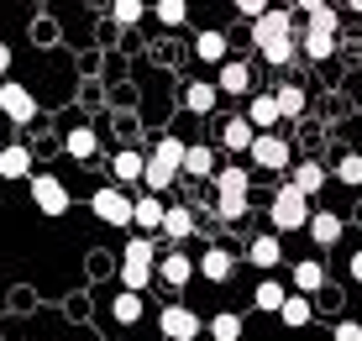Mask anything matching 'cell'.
<instances>
[{
    "mask_svg": "<svg viewBox=\"0 0 362 341\" xmlns=\"http://www.w3.org/2000/svg\"><path fill=\"white\" fill-rule=\"evenodd\" d=\"M153 273H158V242L153 236H127V247H121V289L142 294L153 284Z\"/></svg>",
    "mask_w": 362,
    "mask_h": 341,
    "instance_id": "6da1fadb",
    "label": "cell"
},
{
    "mask_svg": "<svg viewBox=\"0 0 362 341\" xmlns=\"http://www.w3.org/2000/svg\"><path fill=\"white\" fill-rule=\"evenodd\" d=\"M184 153H189V142H179V137H163V142L147 153V173H142V189L147 195H163V189L184 173Z\"/></svg>",
    "mask_w": 362,
    "mask_h": 341,
    "instance_id": "7a4b0ae2",
    "label": "cell"
},
{
    "mask_svg": "<svg viewBox=\"0 0 362 341\" xmlns=\"http://www.w3.org/2000/svg\"><path fill=\"white\" fill-rule=\"evenodd\" d=\"M294 11H305V58L310 63H320V58H331L336 53V6H320V0H305V6H294Z\"/></svg>",
    "mask_w": 362,
    "mask_h": 341,
    "instance_id": "3957f363",
    "label": "cell"
},
{
    "mask_svg": "<svg viewBox=\"0 0 362 341\" xmlns=\"http://www.w3.org/2000/svg\"><path fill=\"white\" fill-rule=\"evenodd\" d=\"M310 216H315V210H310V200L299 195L289 179H284V184H279V195H273V205H268V226H273V236H284V231H305Z\"/></svg>",
    "mask_w": 362,
    "mask_h": 341,
    "instance_id": "277c9868",
    "label": "cell"
},
{
    "mask_svg": "<svg viewBox=\"0 0 362 341\" xmlns=\"http://www.w3.org/2000/svg\"><path fill=\"white\" fill-rule=\"evenodd\" d=\"M32 205H37V216H47V221H58V216H69V189H64V179L58 173H32Z\"/></svg>",
    "mask_w": 362,
    "mask_h": 341,
    "instance_id": "5b68a950",
    "label": "cell"
},
{
    "mask_svg": "<svg viewBox=\"0 0 362 341\" xmlns=\"http://www.w3.org/2000/svg\"><path fill=\"white\" fill-rule=\"evenodd\" d=\"M90 210H95V221H105V226H132L136 200L127 195V189H116V184H100L90 195Z\"/></svg>",
    "mask_w": 362,
    "mask_h": 341,
    "instance_id": "8992f818",
    "label": "cell"
},
{
    "mask_svg": "<svg viewBox=\"0 0 362 341\" xmlns=\"http://www.w3.org/2000/svg\"><path fill=\"white\" fill-rule=\"evenodd\" d=\"M158 331H163V341H194L205 331V320L189 305H168V310H158Z\"/></svg>",
    "mask_w": 362,
    "mask_h": 341,
    "instance_id": "52a82bcc",
    "label": "cell"
},
{
    "mask_svg": "<svg viewBox=\"0 0 362 341\" xmlns=\"http://www.w3.org/2000/svg\"><path fill=\"white\" fill-rule=\"evenodd\" d=\"M294 11H268L263 21H252V42H257V53H268V47H284V42H294Z\"/></svg>",
    "mask_w": 362,
    "mask_h": 341,
    "instance_id": "ba28073f",
    "label": "cell"
},
{
    "mask_svg": "<svg viewBox=\"0 0 362 341\" xmlns=\"http://www.w3.org/2000/svg\"><path fill=\"white\" fill-rule=\"evenodd\" d=\"M0 116H6V121H16V126H27V121L37 116V100H32L27 84H16V79H6V84H0Z\"/></svg>",
    "mask_w": 362,
    "mask_h": 341,
    "instance_id": "9c48e42d",
    "label": "cell"
},
{
    "mask_svg": "<svg viewBox=\"0 0 362 341\" xmlns=\"http://www.w3.org/2000/svg\"><path fill=\"white\" fill-rule=\"evenodd\" d=\"M247 158H252L263 173H284V168H289V142L268 132V137H257V142H252V153H247Z\"/></svg>",
    "mask_w": 362,
    "mask_h": 341,
    "instance_id": "30bf717a",
    "label": "cell"
},
{
    "mask_svg": "<svg viewBox=\"0 0 362 341\" xmlns=\"http://www.w3.org/2000/svg\"><path fill=\"white\" fill-rule=\"evenodd\" d=\"M289 184H294L305 200H315L320 189L331 184V168H326V163H315V158H305V163H294V168H289Z\"/></svg>",
    "mask_w": 362,
    "mask_h": 341,
    "instance_id": "8fae6325",
    "label": "cell"
},
{
    "mask_svg": "<svg viewBox=\"0 0 362 341\" xmlns=\"http://www.w3.org/2000/svg\"><path fill=\"white\" fill-rule=\"evenodd\" d=\"M163 216H168L163 195H136V210H132L136 236H153V231H163Z\"/></svg>",
    "mask_w": 362,
    "mask_h": 341,
    "instance_id": "7c38bea8",
    "label": "cell"
},
{
    "mask_svg": "<svg viewBox=\"0 0 362 341\" xmlns=\"http://www.w3.org/2000/svg\"><path fill=\"white\" fill-rule=\"evenodd\" d=\"M216 90H221V95H231V100L252 95V69H247L242 58H226V63H221V74H216Z\"/></svg>",
    "mask_w": 362,
    "mask_h": 341,
    "instance_id": "4fadbf2b",
    "label": "cell"
},
{
    "mask_svg": "<svg viewBox=\"0 0 362 341\" xmlns=\"http://www.w3.org/2000/svg\"><path fill=\"white\" fill-rule=\"evenodd\" d=\"M242 116L252 121V132H257V137H268L273 126L284 121V110H279V100H273V95H247V110H242Z\"/></svg>",
    "mask_w": 362,
    "mask_h": 341,
    "instance_id": "5bb4252c",
    "label": "cell"
},
{
    "mask_svg": "<svg viewBox=\"0 0 362 341\" xmlns=\"http://www.w3.org/2000/svg\"><path fill=\"white\" fill-rule=\"evenodd\" d=\"M252 142H257V132H252L247 116H226L221 121V147H226V153H252Z\"/></svg>",
    "mask_w": 362,
    "mask_h": 341,
    "instance_id": "9a60e30c",
    "label": "cell"
},
{
    "mask_svg": "<svg viewBox=\"0 0 362 341\" xmlns=\"http://www.w3.org/2000/svg\"><path fill=\"white\" fill-rule=\"evenodd\" d=\"M305 231H310V242H315V247H336V242H341V231H346V221L336 216V210H315Z\"/></svg>",
    "mask_w": 362,
    "mask_h": 341,
    "instance_id": "2e32d148",
    "label": "cell"
},
{
    "mask_svg": "<svg viewBox=\"0 0 362 341\" xmlns=\"http://www.w3.org/2000/svg\"><path fill=\"white\" fill-rule=\"evenodd\" d=\"M194 273H199V268H194L189 258H184L179 247H173V252H163V258H158V279H163L168 289H184V284L194 279Z\"/></svg>",
    "mask_w": 362,
    "mask_h": 341,
    "instance_id": "e0dca14e",
    "label": "cell"
},
{
    "mask_svg": "<svg viewBox=\"0 0 362 341\" xmlns=\"http://www.w3.org/2000/svg\"><path fill=\"white\" fill-rule=\"evenodd\" d=\"M289 284H294V294H315V289H326V268H320L315 258H299V262H289Z\"/></svg>",
    "mask_w": 362,
    "mask_h": 341,
    "instance_id": "ac0fdd59",
    "label": "cell"
},
{
    "mask_svg": "<svg viewBox=\"0 0 362 341\" xmlns=\"http://www.w3.org/2000/svg\"><path fill=\"white\" fill-rule=\"evenodd\" d=\"M0 179H32V147L27 142L0 147Z\"/></svg>",
    "mask_w": 362,
    "mask_h": 341,
    "instance_id": "d6986e66",
    "label": "cell"
},
{
    "mask_svg": "<svg viewBox=\"0 0 362 341\" xmlns=\"http://www.w3.org/2000/svg\"><path fill=\"white\" fill-rule=\"evenodd\" d=\"M194 268L205 273V284H226L231 273H236V258H231L226 247H205V258H199Z\"/></svg>",
    "mask_w": 362,
    "mask_h": 341,
    "instance_id": "ffe728a7",
    "label": "cell"
},
{
    "mask_svg": "<svg viewBox=\"0 0 362 341\" xmlns=\"http://www.w3.org/2000/svg\"><path fill=\"white\" fill-rule=\"evenodd\" d=\"M247 262H252V268H279V262H284V242L273 231L252 236V242H247Z\"/></svg>",
    "mask_w": 362,
    "mask_h": 341,
    "instance_id": "44dd1931",
    "label": "cell"
},
{
    "mask_svg": "<svg viewBox=\"0 0 362 341\" xmlns=\"http://www.w3.org/2000/svg\"><path fill=\"white\" fill-rule=\"evenodd\" d=\"M110 173H116V189H127V184H142V173H147V158H142V153H132V147H121V153L110 158Z\"/></svg>",
    "mask_w": 362,
    "mask_h": 341,
    "instance_id": "7402d4cb",
    "label": "cell"
},
{
    "mask_svg": "<svg viewBox=\"0 0 362 341\" xmlns=\"http://www.w3.org/2000/svg\"><path fill=\"white\" fill-rule=\"evenodd\" d=\"M216 100H221L216 79H194V84H184V110H194V116H210V110H216Z\"/></svg>",
    "mask_w": 362,
    "mask_h": 341,
    "instance_id": "603a6c76",
    "label": "cell"
},
{
    "mask_svg": "<svg viewBox=\"0 0 362 341\" xmlns=\"http://www.w3.org/2000/svg\"><path fill=\"white\" fill-rule=\"evenodd\" d=\"M226 53H231V42H226V32H216V27H205L194 37V58H205V63H226Z\"/></svg>",
    "mask_w": 362,
    "mask_h": 341,
    "instance_id": "cb8c5ba5",
    "label": "cell"
},
{
    "mask_svg": "<svg viewBox=\"0 0 362 341\" xmlns=\"http://www.w3.org/2000/svg\"><path fill=\"white\" fill-rule=\"evenodd\" d=\"M184 173H189V179H205V184H210V179L221 173V168H216V153H210L205 142H189V153H184Z\"/></svg>",
    "mask_w": 362,
    "mask_h": 341,
    "instance_id": "d4e9b609",
    "label": "cell"
},
{
    "mask_svg": "<svg viewBox=\"0 0 362 341\" xmlns=\"http://www.w3.org/2000/svg\"><path fill=\"white\" fill-rule=\"evenodd\" d=\"M194 231H199V226H194V210H189V205H168V216H163V236H168V242H189Z\"/></svg>",
    "mask_w": 362,
    "mask_h": 341,
    "instance_id": "484cf974",
    "label": "cell"
},
{
    "mask_svg": "<svg viewBox=\"0 0 362 341\" xmlns=\"http://www.w3.org/2000/svg\"><path fill=\"white\" fill-rule=\"evenodd\" d=\"M64 153L69 158H79V163H90L100 153V137H95V126H74V132L64 137Z\"/></svg>",
    "mask_w": 362,
    "mask_h": 341,
    "instance_id": "4316f807",
    "label": "cell"
},
{
    "mask_svg": "<svg viewBox=\"0 0 362 341\" xmlns=\"http://www.w3.org/2000/svg\"><path fill=\"white\" fill-rule=\"evenodd\" d=\"M279 320H284V325H289V331H305V325H310V320H315V305H310V299H305V294H294V289H289V299H284V310H279Z\"/></svg>",
    "mask_w": 362,
    "mask_h": 341,
    "instance_id": "83f0119b",
    "label": "cell"
},
{
    "mask_svg": "<svg viewBox=\"0 0 362 341\" xmlns=\"http://www.w3.org/2000/svg\"><path fill=\"white\" fill-rule=\"evenodd\" d=\"M210 341H242V310H221V315H210Z\"/></svg>",
    "mask_w": 362,
    "mask_h": 341,
    "instance_id": "f1b7e54d",
    "label": "cell"
},
{
    "mask_svg": "<svg viewBox=\"0 0 362 341\" xmlns=\"http://www.w3.org/2000/svg\"><path fill=\"white\" fill-rule=\"evenodd\" d=\"M247 210H252V195H216V216L226 226H242Z\"/></svg>",
    "mask_w": 362,
    "mask_h": 341,
    "instance_id": "f546056e",
    "label": "cell"
},
{
    "mask_svg": "<svg viewBox=\"0 0 362 341\" xmlns=\"http://www.w3.org/2000/svg\"><path fill=\"white\" fill-rule=\"evenodd\" d=\"M284 299H289V289H284L279 279H263V284L252 289V305H257V310H268V315H279V310H284Z\"/></svg>",
    "mask_w": 362,
    "mask_h": 341,
    "instance_id": "4dcf8cb0",
    "label": "cell"
},
{
    "mask_svg": "<svg viewBox=\"0 0 362 341\" xmlns=\"http://www.w3.org/2000/svg\"><path fill=\"white\" fill-rule=\"evenodd\" d=\"M273 100H279V110L294 121V116H305V100H310V95H305V84H279Z\"/></svg>",
    "mask_w": 362,
    "mask_h": 341,
    "instance_id": "1f68e13d",
    "label": "cell"
},
{
    "mask_svg": "<svg viewBox=\"0 0 362 341\" xmlns=\"http://www.w3.org/2000/svg\"><path fill=\"white\" fill-rule=\"evenodd\" d=\"M210 184H216V195H247V189H252V184H247V168H242V163L221 168V173H216Z\"/></svg>",
    "mask_w": 362,
    "mask_h": 341,
    "instance_id": "d6a6232c",
    "label": "cell"
},
{
    "mask_svg": "<svg viewBox=\"0 0 362 341\" xmlns=\"http://www.w3.org/2000/svg\"><path fill=\"white\" fill-rule=\"evenodd\" d=\"M110 310H116V320H121V325H136V320H142V315H147L142 294H127V289H121V294H116V305H110Z\"/></svg>",
    "mask_w": 362,
    "mask_h": 341,
    "instance_id": "836d02e7",
    "label": "cell"
},
{
    "mask_svg": "<svg viewBox=\"0 0 362 341\" xmlns=\"http://www.w3.org/2000/svg\"><path fill=\"white\" fill-rule=\"evenodd\" d=\"M331 179H336V184H362V153H341Z\"/></svg>",
    "mask_w": 362,
    "mask_h": 341,
    "instance_id": "e575fe53",
    "label": "cell"
},
{
    "mask_svg": "<svg viewBox=\"0 0 362 341\" xmlns=\"http://www.w3.org/2000/svg\"><path fill=\"white\" fill-rule=\"evenodd\" d=\"M153 16L163 21V27H184V21H189V6H184V0H158Z\"/></svg>",
    "mask_w": 362,
    "mask_h": 341,
    "instance_id": "d590c367",
    "label": "cell"
},
{
    "mask_svg": "<svg viewBox=\"0 0 362 341\" xmlns=\"http://www.w3.org/2000/svg\"><path fill=\"white\" fill-rule=\"evenodd\" d=\"M142 16H147V6H142V0H116V21H121V27H136Z\"/></svg>",
    "mask_w": 362,
    "mask_h": 341,
    "instance_id": "8d00e7d4",
    "label": "cell"
},
{
    "mask_svg": "<svg viewBox=\"0 0 362 341\" xmlns=\"http://www.w3.org/2000/svg\"><path fill=\"white\" fill-rule=\"evenodd\" d=\"M263 63H273V69H289V63H294V42H284V47H268V53H263Z\"/></svg>",
    "mask_w": 362,
    "mask_h": 341,
    "instance_id": "74e56055",
    "label": "cell"
},
{
    "mask_svg": "<svg viewBox=\"0 0 362 341\" xmlns=\"http://www.w3.org/2000/svg\"><path fill=\"white\" fill-rule=\"evenodd\" d=\"M268 11H273L268 0H236V16H252V21H263Z\"/></svg>",
    "mask_w": 362,
    "mask_h": 341,
    "instance_id": "f35d334b",
    "label": "cell"
},
{
    "mask_svg": "<svg viewBox=\"0 0 362 341\" xmlns=\"http://www.w3.org/2000/svg\"><path fill=\"white\" fill-rule=\"evenodd\" d=\"M331 341H362V320H341L331 331Z\"/></svg>",
    "mask_w": 362,
    "mask_h": 341,
    "instance_id": "ab89813d",
    "label": "cell"
},
{
    "mask_svg": "<svg viewBox=\"0 0 362 341\" xmlns=\"http://www.w3.org/2000/svg\"><path fill=\"white\" fill-rule=\"evenodd\" d=\"M11 58H16V53H11V42H0V84H6V74H11Z\"/></svg>",
    "mask_w": 362,
    "mask_h": 341,
    "instance_id": "60d3db41",
    "label": "cell"
},
{
    "mask_svg": "<svg viewBox=\"0 0 362 341\" xmlns=\"http://www.w3.org/2000/svg\"><path fill=\"white\" fill-rule=\"evenodd\" d=\"M346 273H352V284H362V252H352V262H346Z\"/></svg>",
    "mask_w": 362,
    "mask_h": 341,
    "instance_id": "b9f144b4",
    "label": "cell"
},
{
    "mask_svg": "<svg viewBox=\"0 0 362 341\" xmlns=\"http://www.w3.org/2000/svg\"><path fill=\"white\" fill-rule=\"evenodd\" d=\"M357 11H362V6H357Z\"/></svg>",
    "mask_w": 362,
    "mask_h": 341,
    "instance_id": "7bdbcfd3",
    "label": "cell"
}]
</instances>
